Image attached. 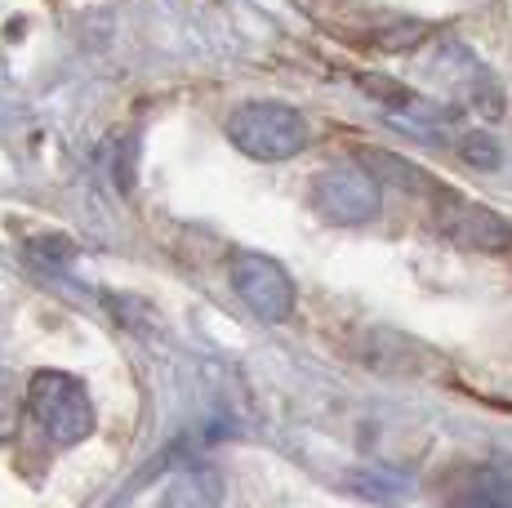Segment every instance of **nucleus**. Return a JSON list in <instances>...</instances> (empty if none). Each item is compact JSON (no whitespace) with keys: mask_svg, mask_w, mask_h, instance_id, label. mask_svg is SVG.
I'll use <instances>...</instances> for the list:
<instances>
[{"mask_svg":"<svg viewBox=\"0 0 512 508\" xmlns=\"http://www.w3.org/2000/svg\"><path fill=\"white\" fill-rule=\"evenodd\" d=\"M27 415L54 446H76L94 433L90 393L67 370H36L27 384Z\"/></svg>","mask_w":512,"mask_h":508,"instance_id":"f257e3e1","label":"nucleus"},{"mask_svg":"<svg viewBox=\"0 0 512 508\" xmlns=\"http://www.w3.org/2000/svg\"><path fill=\"white\" fill-rule=\"evenodd\" d=\"M437 228L446 241H455L459 250L477 254H508L512 250V223L490 205L477 201H446L437 205Z\"/></svg>","mask_w":512,"mask_h":508,"instance_id":"39448f33","label":"nucleus"},{"mask_svg":"<svg viewBox=\"0 0 512 508\" xmlns=\"http://www.w3.org/2000/svg\"><path fill=\"white\" fill-rule=\"evenodd\" d=\"M228 139L254 161H290L308 148V121L290 103H241L228 116Z\"/></svg>","mask_w":512,"mask_h":508,"instance_id":"f03ea898","label":"nucleus"},{"mask_svg":"<svg viewBox=\"0 0 512 508\" xmlns=\"http://www.w3.org/2000/svg\"><path fill=\"white\" fill-rule=\"evenodd\" d=\"M450 508H512V477L508 473H472L468 486L450 500Z\"/></svg>","mask_w":512,"mask_h":508,"instance_id":"0eeeda50","label":"nucleus"},{"mask_svg":"<svg viewBox=\"0 0 512 508\" xmlns=\"http://www.w3.org/2000/svg\"><path fill=\"white\" fill-rule=\"evenodd\" d=\"M14 410H18V397L0 384V433H9V428H14Z\"/></svg>","mask_w":512,"mask_h":508,"instance_id":"1a4fd4ad","label":"nucleus"},{"mask_svg":"<svg viewBox=\"0 0 512 508\" xmlns=\"http://www.w3.org/2000/svg\"><path fill=\"white\" fill-rule=\"evenodd\" d=\"M459 156H464L468 165H481V170H495L499 165V148L486 139V134H468V139L459 143Z\"/></svg>","mask_w":512,"mask_h":508,"instance_id":"6e6552de","label":"nucleus"},{"mask_svg":"<svg viewBox=\"0 0 512 508\" xmlns=\"http://www.w3.org/2000/svg\"><path fill=\"white\" fill-rule=\"evenodd\" d=\"M232 290L241 295V304L254 312L259 321L277 326L294 312V281L277 259L259 250H241L232 254Z\"/></svg>","mask_w":512,"mask_h":508,"instance_id":"7ed1b4c3","label":"nucleus"},{"mask_svg":"<svg viewBox=\"0 0 512 508\" xmlns=\"http://www.w3.org/2000/svg\"><path fill=\"white\" fill-rule=\"evenodd\" d=\"M312 205L317 214H326L330 223H366L379 214L383 205V192H379V179L366 170V165H330V170L317 174L312 183Z\"/></svg>","mask_w":512,"mask_h":508,"instance_id":"20e7f679","label":"nucleus"},{"mask_svg":"<svg viewBox=\"0 0 512 508\" xmlns=\"http://www.w3.org/2000/svg\"><path fill=\"white\" fill-rule=\"evenodd\" d=\"M223 500V477L210 464L179 473L161 495V508H219Z\"/></svg>","mask_w":512,"mask_h":508,"instance_id":"423d86ee","label":"nucleus"}]
</instances>
